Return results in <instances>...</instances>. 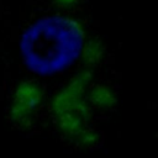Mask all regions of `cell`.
I'll return each instance as SVG.
<instances>
[{"label":"cell","instance_id":"4","mask_svg":"<svg viewBox=\"0 0 158 158\" xmlns=\"http://www.w3.org/2000/svg\"><path fill=\"white\" fill-rule=\"evenodd\" d=\"M102 54H104V47L101 42L99 40L93 38V40H89L85 44H83L80 58L85 67L93 68L95 64H98L101 60Z\"/></svg>","mask_w":158,"mask_h":158},{"label":"cell","instance_id":"1","mask_svg":"<svg viewBox=\"0 0 158 158\" xmlns=\"http://www.w3.org/2000/svg\"><path fill=\"white\" fill-rule=\"evenodd\" d=\"M80 23L69 19H43L30 26L21 37L20 51L26 67L40 75H53L80 58Z\"/></svg>","mask_w":158,"mask_h":158},{"label":"cell","instance_id":"2","mask_svg":"<svg viewBox=\"0 0 158 158\" xmlns=\"http://www.w3.org/2000/svg\"><path fill=\"white\" fill-rule=\"evenodd\" d=\"M42 100V93L40 88L31 86L27 88V90L23 93L22 98H17L14 107H12V118L17 122H21L22 125H26L31 118L32 115L41 104Z\"/></svg>","mask_w":158,"mask_h":158},{"label":"cell","instance_id":"3","mask_svg":"<svg viewBox=\"0 0 158 158\" xmlns=\"http://www.w3.org/2000/svg\"><path fill=\"white\" fill-rule=\"evenodd\" d=\"M85 99L94 111L107 112L112 110L117 104L115 91L104 84H96L88 88Z\"/></svg>","mask_w":158,"mask_h":158}]
</instances>
